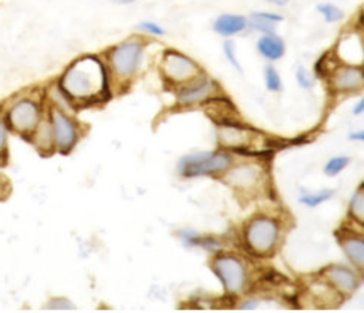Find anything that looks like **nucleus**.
<instances>
[{
	"instance_id": "obj_1",
	"label": "nucleus",
	"mask_w": 364,
	"mask_h": 313,
	"mask_svg": "<svg viewBox=\"0 0 364 313\" xmlns=\"http://www.w3.org/2000/svg\"><path fill=\"white\" fill-rule=\"evenodd\" d=\"M57 85L72 104L99 103L111 94V75L102 58L84 55L66 67Z\"/></svg>"
},
{
	"instance_id": "obj_2",
	"label": "nucleus",
	"mask_w": 364,
	"mask_h": 313,
	"mask_svg": "<svg viewBox=\"0 0 364 313\" xmlns=\"http://www.w3.org/2000/svg\"><path fill=\"white\" fill-rule=\"evenodd\" d=\"M144 53L145 43L139 38L117 43L106 54V66H108L111 79L119 84L130 82L142 67Z\"/></svg>"
},
{
	"instance_id": "obj_3",
	"label": "nucleus",
	"mask_w": 364,
	"mask_h": 313,
	"mask_svg": "<svg viewBox=\"0 0 364 313\" xmlns=\"http://www.w3.org/2000/svg\"><path fill=\"white\" fill-rule=\"evenodd\" d=\"M160 72L163 79L179 88L202 73V67L187 54L176 50H166L161 55Z\"/></svg>"
},
{
	"instance_id": "obj_4",
	"label": "nucleus",
	"mask_w": 364,
	"mask_h": 313,
	"mask_svg": "<svg viewBox=\"0 0 364 313\" xmlns=\"http://www.w3.org/2000/svg\"><path fill=\"white\" fill-rule=\"evenodd\" d=\"M232 157L225 153H199L182 157L178 163V172L184 177L214 175L230 168Z\"/></svg>"
},
{
	"instance_id": "obj_5",
	"label": "nucleus",
	"mask_w": 364,
	"mask_h": 313,
	"mask_svg": "<svg viewBox=\"0 0 364 313\" xmlns=\"http://www.w3.org/2000/svg\"><path fill=\"white\" fill-rule=\"evenodd\" d=\"M279 238V226L275 219L267 216L254 218L245 230V242L257 256H269Z\"/></svg>"
},
{
	"instance_id": "obj_6",
	"label": "nucleus",
	"mask_w": 364,
	"mask_h": 313,
	"mask_svg": "<svg viewBox=\"0 0 364 313\" xmlns=\"http://www.w3.org/2000/svg\"><path fill=\"white\" fill-rule=\"evenodd\" d=\"M41 103L30 97H24L15 101L6 115L9 126L20 134L33 133L41 124Z\"/></svg>"
},
{
	"instance_id": "obj_7",
	"label": "nucleus",
	"mask_w": 364,
	"mask_h": 313,
	"mask_svg": "<svg viewBox=\"0 0 364 313\" xmlns=\"http://www.w3.org/2000/svg\"><path fill=\"white\" fill-rule=\"evenodd\" d=\"M221 93L218 82H215L212 78L203 72L199 77L194 78L186 85H181L176 92V100L184 108L197 106V104H205L208 100L214 99Z\"/></svg>"
},
{
	"instance_id": "obj_8",
	"label": "nucleus",
	"mask_w": 364,
	"mask_h": 313,
	"mask_svg": "<svg viewBox=\"0 0 364 313\" xmlns=\"http://www.w3.org/2000/svg\"><path fill=\"white\" fill-rule=\"evenodd\" d=\"M328 85L335 93L353 94L364 88V67L360 65L342 63L331 69L327 77Z\"/></svg>"
},
{
	"instance_id": "obj_9",
	"label": "nucleus",
	"mask_w": 364,
	"mask_h": 313,
	"mask_svg": "<svg viewBox=\"0 0 364 313\" xmlns=\"http://www.w3.org/2000/svg\"><path fill=\"white\" fill-rule=\"evenodd\" d=\"M214 272L218 275L229 294L244 291L247 285V268L239 258L233 256H221L215 258Z\"/></svg>"
},
{
	"instance_id": "obj_10",
	"label": "nucleus",
	"mask_w": 364,
	"mask_h": 313,
	"mask_svg": "<svg viewBox=\"0 0 364 313\" xmlns=\"http://www.w3.org/2000/svg\"><path fill=\"white\" fill-rule=\"evenodd\" d=\"M263 169L259 164L252 163H245L235 168H229V172L224 176V181L227 184L242 192H252L255 190H259L260 185L263 184Z\"/></svg>"
},
{
	"instance_id": "obj_11",
	"label": "nucleus",
	"mask_w": 364,
	"mask_h": 313,
	"mask_svg": "<svg viewBox=\"0 0 364 313\" xmlns=\"http://www.w3.org/2000/svg\"><path fill=\"white\" fill-rule=\"evenodd\" d=\"M50 123L53 128L54 143L62 153H69L77 142V127L72 119L60 109L53 108L50 112Z\"/></svg>"
},
{
	"instance_id": "obj_12",
	"label": "nucleus",
	"mask_w": 364,
	"mask_h": 313,
	"mask_svg": "<svg viewBox=\"0 0 364 313\" xmlns=\"http://www.w3.org/2000/svg\"><path fill=\"white\" fill-rule=\"evenodd\" d=\"M254 131L239 127L235 123H225L218 128V141L223 146L232 149H244L252 145Z\"/></svg>"
},
{
	"instance_id": "obj_13",
	"label": "nucleus",
	"mask_w": 364,
	"mask_h": 313,
	"mask_svg": "<svg viewBox=\"0 0 364 313\" xmlns=\"http://www.w3.org/2000/svg\"><path fill=\"white\" fill-rule=\"evenodd\" d=\"M214 32L225 39L244 33L248 27V18L240 13H221L212 24Z\"/></svg>"
},
{
	"instance_id": "obj_14",
	"label": "nucleus",
	"mask_w": 364,
	"mask_h": 313,
	"mask_svg": "<svg viewBox=\"0 0 364 313\" xmlns=\"http://www.w3.org/2000/svg\"><path fill=\"white\" fill-rule=\"evenodd\" d=\"M257 51L269 63L278 62L285 55V42L279 35H277V32L262 35L257 40Z\"/></svg>"
},
{
	"instance_id": "obj_15",
	"label": "nucleus",
	"mask_w": 364,
	"mask_h": 313,
	"mask_svg": "<svg viewBox=\"0 0 364 313\" xmlns=\"http://www.w3.org/2000/svg\"><path fill=\"white\" fill-rule=\"evenodd\" d=\"M326 276L331 285L339 291L353 292L358 288L357 275L343 265H331L326 270Z\"/></svg>"
},
{
	"instance_id": "obj_16",
	"label": "nucleus",
	"mask_w": 364,
	"mask_h": 313,
	"mask_svg": "<svg viewBox=\"0 0 364 313\" xmlns=\"http://www.w3.org/2000/svg\"><path fill=\"white\" fill-rule=\"evenodd\" d=\"M282 21H284V17L281 13L255 11L248 17V27L260 35H269V33H275L278 24Z\"/></svg>"
},
{
	"instance_id": "obj_17",
	"label": "nucleus",
	"mask_w": 364,
	"mask_h": 313,
	"mask_svg": "<svg viewBox=\"0 0 364 313\" xmlns=\"http://www.w3.org/2000/svg\"><path fill=\"white\" fill-rule=\"evenodd\" d=\"M342 246L346 257L364 272V237L348 236L342 241Z\"/></svg>"
},
{
	"instance_id": "obj_18",
	"label": "nucleus",
	"mask_w": 364,
	"mask_h": 313,
	"mask_svg": "<svg viewBox=\"0 0 364 313\" xmlns=\"http://www.w3.org/2000/svg\"><path fill=\"white\" fill-rule=\"evenodd\" d=\"M316 11H318V13L321 15L323 20H324L327 24L341 23V21L345 18L343 11H342L339 6L333 5V4H328V2L318 5V6H316Z\"/></svg>"
},
{
	"instance_id": "obj_19",
	"label": "nucleus",
	"mask_w": 364,
	"mask_h": 313,
	"mask_svg": "<svg viewBox=\"0 0 364 313\" xmlns=\"http://www.w3.org/2000/svg\"><path fill=\"white\" fill-rule=\"evenodd\" d=\"M333 196H335V191H333V190H321V191H318V192H305V194H301L299 202L301 204L308 206V207H316V206H320L321 203L330 200Z\"/></svg>"
},
{
	"instance_id": "obj_20",
	"label": "nucleus",
	"mask_w": 364,
	"mask_h": 313,
	"mask_svg": "<svg viewBox=\"0 0 364 313\" xmlns=\"http://www.w3.org/2000/svg\"><path fill=\"white\" fill-rule=\"evenodd\" d=\"M350 214L361 226H364V187L358 188L350 202Z\"/></svg>"
},
{
	"instance_id": "obj_21",
	"label": "nucleus",
	"mask_w": 364,
	"mask_h": 313,
	"mask_svg": "<svg viewBox=\"0 0 364 313\" xmlns=\"http://www.w3.org/2000/svg\"><path fill=\"white\" fill-rule=\"evenodd\" d=\"M264 85L272 93L282 92V78L275 66H266L264 67Z\"/></svg>"
},
{
	"instance_id": "obj_22",
	"label": "nucleus",
	"mask_w": 364,
	"mask_h": 313,
	"mask_svg": "<svg viewBox=\"0 0 364 313\" xmlns=\"http://www.w3.org/2000/svg\"><path fill=\"white\" fill-rule=\"evenodd\" d=\"M54 142V136H53V128H51V123H42L38 126V134H36V145L41 149H50L51 145Z\"/></svg>"
},
{
	"instance_id": "obj_23",
	"label": "nucleus",
	"mask_w": 364,
	"mask_h": 313,
	"mask_svg": "<svg viewBox=\"0 0 364 313\" xmlns=\"http://www.w3.org/2000/svg\"><path fill=\"white\" fill-rule=\"evenodd\" d=\"M351 158L346 157V155H338V157H333L331 160L327 161V164L324 166V173L330 177L339 175L341 172H343L346 169L348 164H350Z\"/></svg>"
},
{
	"instance_id": "obj_24",
	"label": "nucleus",
	"mask_w": 364,
	"mask_h": 313,
	"mask_svg": "<svg viewBox=\"0 0 364 313\" xmlns=\"http://www.w3.org/2000/svg\"><path fill=\"white\" fill-rule=\"evenodd\" d=\"M223 53H224V57L227 62H229L239 73L244 72V69H242V65L239 62L237 58V50H236V43L233 39H225L224 43H223Z\"/></svg>"
},
{
	"instance_id": "obj_25",
	"label": "nucleus",
	"mask_w": 364,
	"mask_h": 313,
	"mask_svg": "<svg viewBox=\"0 0 364 313\" xmlns=\"http://www.w3.org/2000/svg\"><path fill=\"white\" fill-rule=\"evenodd\" d=\"M294 77H296V82L299 84L300 88H303V89L314 88V85H315V75L308 67L297 66Z\"/></svg>"
},
{
	"instance_id": "obj_26",
	"label": "nucleus",
	"mask_w": 364,
	"mask_h": 313,
	"mask_svg": "<svg viewBox=\"0 0 364 313\" xmlns=\"http://www.w3.org/2000/svg\"><path fill=\"white\" fill-rule=\"evenodd\" d=\"M138 30L141 33L144 35H148V36H154V38H163L166 35V30L154 23V21H142L138 24Z\"/></svg>"
},
{
	"instance_id": "obj_27",
	"label": "nucleus",
	"mask_w": 364,
	"mask_h": 313,
	"mask_svg": "<svg viewBox=\"0 0 364 313\" xmlns=\"http://www.w3.org/2000/svg\"><path fill=\"white\" fill-rule=\"evenodd\" d=\"M48 310L53 312H70L75 310V306L66 300V298H53V300L48 303Z\"/></svg>"
},
{
	"instance_id": "obj_28",
	"label": "nucleus",
	"mask_w": 364,
	"mask_h": 313,
	"mask_svg": "<svg viewBox=\"0 0 364 313\" xmlns=\"http://www.w3.org/2000/svg\"><path fill=\"white\" fill-rule=\"evenodd\" d=\"M6 149V126L4 119L0 118V153H4Z\"/></svg>"
},
{
	"instance_id": "obj_29",
	"label": "nucleus",
	"mask_w": 364,
	"mask_h": 313,
	"mask_svg": "<svg viewBox=\"0 0 364 313\" xmlns=\"http://www.w3.org/2000/svg\"><path fill=\"white\" fill-rule=\"evenodd\" d=\"M353 114H354V115H361V114H364V96L357 101V104H355L354 109H353Z\"/></svg>"
},
{
	"instance_id": "obj_30",
	"label": "nucleus",
	"mask_w": 364,
	"mask_h": 313,
	"mask_svg": "<svg viewBox=\"0 0 364 313\" xmlns=\"http://www.w3.org/2000/svg\"><path fill=\"white\" fill-rule=\"evenodd\" d=\"M350 139L354 142H364V130H358L350 134Z\"/></svg>"
},
{
	"instance_id": "obj_31",
	"label": "nucleus",
	"mask_w": 364,
	"mask_h": 313,
	"mask_svg": "<svg viewBox=\"0 0 364 313\" xmlns=\"http://www.w3.org/2000/svg\"><path fill=\"white\" fill-rule=\"evenodd\" d=\"M264 2H267L270 5H275L278 8H284V6L288 5V2H290V0H264Z\"/></svg>"
},
{
	"instance_id": "obj_32",
	"label": "nucleus",
	"mask_w": 364,
	"mask_h": 313,
	"mask_svg": "<svg viewBox=\"0 0 364 313\" xmlns=\"http://www.w3.org/2000/svg\"><path fill=\"white\" fill-rule=\"evenodd\" d=\"M109 2H112L115 5H132L134 2H138V0H109Z\"/></svg>"
},
{
	"instance_id": "obj_33",
	"label": "nucleus",
	"mask_w": 364,
	"mask_h": 313,
	"mask_svg": "<svg viewBox=\"0 0 364 313\" xmlns=\"http://www.w3.org/2000/svg\"><path fill=\"white\" fill-rule=\"evenodd\" d=\"M257 306H259V303H257V302H248V303H245V304H242L240 309H244V310H252V309H255Z\"/></svg>"
},
{
	"instance_id": "obj_34",
	"label": "nucleus",
	"mask_w": 364,
	"mask_h": 313,
	"mask_svg": "<svg viewBox=\"0 0 364 313\" xmlns=\"http://www.w3.org/2000/svg\"><path fill=\"white\" fill-rule=\"evenodd\" d=\"M361 20L364 21V9H363V13H361Z\"/></svg>"
}]
</instances>
